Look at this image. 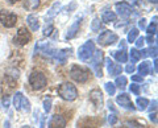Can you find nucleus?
I'll use <instances>...</instances> for the list:
<instances>
[{"mask_svg":"<svg viewBox=\"0 0 158 128\" xmlns=\"http://www.w3.org/2000/svg\"><path fill=\"white\" fill-rule=\"evenodd\" d=\"M58 95L61 96L63 100L73 102V100L77 99V96H78V90H77V87L74 86L73 83L65 82V83H62V85L58 87Z\"/></svg>","mask_w":158,"mask_h":128,"instance_id":"f257e3e1","label":"nucleus"},{"mask_svg":"<svg viewBox=\"0 0 158 128\" xmlns=\"http://www.w3.org/2000/svg\"><path fill=\"white\" fill-rule=\"evenodd\" d=\"M29 85H31L33 90L40 91L48 85V78L45 77L44 73L34 70L31 73V75H29Z\"/></svg>","mask_w":158,"mask_h":128,"instance_id":"f03ea898","label":"nucleus"},{"mask_svg":"<svg viewBox=\"0 0 158 128\" xmlns=\"http://www.w3.org/2000/svg\"><path fill=\"white\" fill-rule=\"evenodd\" d=\"M70 77L73 78L75 82L79 83H85L90 79V71L87 69L82 67V66H78V65H74L70 69Z\"/></svg>","mask_w":158,"mask_h":128,"instance_id":"7ed1b4c3","label":"nucleus"},{"mask_svg":"<svg viewBox=\"0 0 158 128\" xmlns=\"http://www.w3.org/2000/svg\"><path fill=\"white\" fill-rule=\"evenodd\" d=\"M94 52H95V44L94 41H87L86 44H83V45L79 48L78 50V58L81 60L82 62H86V61H90Z\"/></svg>","mask_w":158,"mask_h":128,"instance_id":"20e7f679","label":"nucleus"},{"mask_svg":"<svg viewBox=\"0 0 158 128\" xmlns=\"http://www.w3.org/2000/svg\"><path fill=\"white\" fill-rule=\"evenodd\" d=\"M0 23L6 28H13L17 24V15L8 9H2L0 11Z\"/></svg>","mask_w":158,"mask_h":128,"instance_id":"39448f33","label":"nucleus"},{"mask_svg":"<svg viewBox=\"0 0 158 128\" xmlns=\"http://www.w3.org/2000/svg\"><path fill=\"white\" fill-rule=\"evenodd\" d=\"M31 40H32L31 32H29L25 27H21L17 31L16 36H15V38H13V44L17 45V46H24V45H27Z\"/></svg>","mask_w":158,"mask_h":128,"instance_id":"423d86ee","label":"nucleus"},{"mask_svg":"<svg viewBox=\"0 0 158 128\" xmlns=\"http://www.w3.org/2000/svg\"><path fill=\"white\" fill-rule=\"evenodd\" d=\"M103 61V52L102 50H95L91 57V61H90V66L92 67V70L95 71L96 77H100L103 75V71H102V67H100V63Z\"/></svg>","mask_w":158,"mask_h":128,"instance_id":"0eeeda50","label":"nucleus"},{"mask_svg":"<svg viewBox=\"0 0 158 128\" xmlns=\"http://www.w3.org/2000/svg\"><path fill=\"white\" fill-rule=\"evenodd\" d=\"M118 41V37L116 33H113L112 31H106L103 32L100 36L98 37V42L100 44L103 46H108V45H112V44H115Z\"/></svg>","mask_w":158,"mask_h":128,"instance_id":"6e6552de","label":"nucleus"},{"mask_svg":"<svg viewBox=\"0 0 158 128\" xmlns=\"http://www.w3.org/2000/svg\"><path fill=\"white\" fill-rule=\"evenodd\" d=\"M116 102H117L118 106H121L123 108H125V110H129V111H135L136 110L135 106H133V103H132V100H131L129 95L125 94V92H123V94L117 95Z\"/></svg>","mask_w":158,"mask_h":128,"instance_id":"1a4fd4ad","label":"nucleus"},{"mask_svg":"<svg viewBox=\"0 0 158 128\" xmlns=\"http://www.w3.org/2000/svg\"><path fill=\"white\" fill-rule=\"evenodd\" d=\"M104 62L107 65L108 74H110L111 77H117L118 74H121V71H123L121 65H118V63H115L113 61H111V58H106Z\"/></svg>","mask_w":158,"mask_h":128,"instance_id":"9d476101","label":"nucleus"},{"mask_svg":"<svg viewBox=\"0 0 158 128\" xmlns=\"http://www.w3.org/2000/svg\"><path fill=\"white\" fill-rule=\"evenodd\" d=\"M116 11L118 13L120 17H129L132 15V7L131 4H128L125 2H121V3H116Z\"/></svg>","mask_w":158,"mask_h":128,"instance_id":"9b49d317","label":"nucleus"},{"mask_svg":"<svg viewBox=\"0 0 158 128\" xmlns=\"http://www.w3.org/2000/svg\"><path fill=\"white\" fill-rule=\"evenodd\" d=\"M49 128H66V119L62 115H53L49 120Z\"/></svg>","mask_w":158,"mask_h":128,"instance_id":"f8f14e48","label":"nucleus"},{"mask_svg":"<svg viewBox=\"0 0 158 128\" xmlns=\"http://www.w3.org/2000/svg\"><path fill=\"white\" fill-rule=\"evenodd\" d=\"M90 100L94 103V106L98 108H102L103 106V94L99 88H94L90 92Z\"/></svg>","mask_w":158,"mask_h":128,"instance_id":"ddd939ff","label":"nucleus"},{"mask_svg":"<svg viewBox=\"0 0 158 128\" xmlns=\"http://www.w3.org/2000/svg\"><path fill=\"white\" fill-rule=\"evenodd\" d=\"M48 2L49 0H24V8L28 11H34V9L41 8Z\"/></svg>","mask_w":158,"mask_h":128,"instance_id":"4468645a","label":"nucleus"},{"mask_svg":"<svg viewBox=\"0 0 158 128\" xmlns=\"http://www.w3.org/2000/svg\"><path fill=\"white\" fill-rule=\"evenodd\" d=\"M15 87H16V81H15V78H12V77H7L2 83V88L6 95L9 94V92H12L15 90Z\"/></svg>","mask_w":158,"mask_h":128,"instance_id":"2eb2a0df","label":"nucleus"},{"mask_svg":"<svg viewBox=\"0 0 158 128\" xmlns=\"http://www.w3.org/2000/svg\"><path fill=\"white\" fill-rule=\"evenodd\" d=\"M78 128H98V122L92 117H83L78 122Z\"/></svg>","mask_w":158,"mask_h":128,"instance_id":"dca6fc26","label":"nucleus"},{"mask_svg":"<svg viewBox=\"0 0 158 128\" xmlns=\"http://www.w3.org/2000/svg\"><path fill=\"white\" fill-rule=\"evenodd\" d=\"M111 56L115 58L117 62L125 63V62L128 61V54L125 53L124 49H120V50H113V52H111Z\"/></svg>","mask_w":158,"mask_h":128,"instance_id":"f3484780","label":"nucleus"},{"mask_svg":"<svg viewBox=\"0 0 158 128\" xmlns=\"http://www.w3.org/2000/svg\"><path fill=\"white\" fill-rule=\"evenodd\" d=\"M79 27H81V19L77 20L75 23L73 24V25L67 29V34H66V40H71L77 36V33L79 32Z\"/></svg>","mask_w":158,"mask_h":128,"instance_id":"a211bd4d","label":"nucleus"},{"mask_svg":"<svg viewBox=\"0 0 158 128\" xmlns=\"http://www.w3.org/2000/svg\"><path fill=\"white\" fill-rule=\"evenodd\" d=\"M70 52H71V49H62V50H59V52H56L54 57H56V60L59 63H66L67 54H70Z\"/></svg>","mask_w":158,"mask_h":128,"instance_id":"6ab92c4d","label":"nucleus"},{"mask_svg":"<svg viewBox=\"0 0 158 128\" xmlns=\"http://www.w3.org/2000/svg\"><path fill=\"white\" fill-rule=\"evenodd\" d=\"M27 23H28V25L31 27V29H32L33 32L38 31V28H40V23H38L37 16H34V15H29V16L27 17Z\"/></svg>","mask_w":158,"mask_h":128,"instance_id":"aec40b11","label":"nucleus"},{"mask_svg":"<svg viewBox=\"0 0 158 128\" xmlns=\"http://www.w3.org/2000/svg\"><path fill=\"white\" fill-rule=\"evenodd\" d=\"M150 69H152V63L149 61H144L138 66V73L141 74V77H145L150 73Z\"/></svg>","mask_w":158,"mask_h":128,"instance_id":"412c9836","label":"nucleus"},{"mask_svg":"<svg viewBox=\"0 0 158 128\" xmlns=\"http://www.w3.org/2000/svg\"><path fill=\"white\" fill-rule=\"evenodd\" d=\"M56 52L57 50L50 45V44H46V45L41 46V53H42V56H45V57H54Z\"/></svg>","mask_w":158,"mask_h":128,"instance_id":"4be33fe9","label":"nucleus"},{"mask_svg":"<svg viewBox=\"0 0 158 128\" xmlns=\"http://www.w3.org/2000/svg\"><path fill=\"white\" fill-rule=\"evenodd\" d=\"M59 8H61V3H59V2L53 4V7L50 8V11H49L48 15H46V21L48 20H52V19L56 16V15L58 13V11H59Z\"/></svg>","mask_w":158,"mask_h":128,"instance_id":"5701e85b","label":"nucleus"},{"mask_svg":"<svg viewBox=\"0 0 158 128\" xmlns=\"http://www.w3.org/2000/svg\"><path fill=\"white\" fill-rule=\"evenodd\" d=\"M102 20L104 23H112L116 20V13L112 11H104L102 15Z\"/></svg>","mask_w":158,"mask_h":128,"instance_id":"b1692460","label":"nucleus"},{"mask_svg":"<svg viewBox=\"0 0 158 128\" xmlns=\"http://www.w3.org/2000/svg\"><path fill=\"white\" fill-rule=\"evenodd\" d=\"M23 94L21 92H16L13 96V106L16 110H21V99H23Z\"/></svg>","mask_w":158,"mask_h":128,"instance_id":"393cba45","label":"nucleus"},{"mask_svg":"<svg viewBox=\"0 0 158 128\" xmlns=\"http://www.w3.org/2000/svg\"><path fill=\"white\" fill-rule=\"evenodd\" d=\"M137 106H138V110L141 111H145L146 107L149 106V100L146 99V98H137Z\"/></svg>","mask_w":158,"mask_h":128,"instance_id":"a878e982","label":"nucleus"},{"mask_svg":"<svg viewBox=\"0 0 158 128\" xmlns=\"http://www.w3.org/2000/svg\"><path fill=\"white\" fill-rule=\"evenodd\" d=\"M137 37H138V29L132 28L129 31V33H128V42H135Z\"/></svg>","mask_w":158,"mask_h":128,"instance_id":"bb28decb","label":"nucleus"},{"mask_svg":"<svg viewBox=\"0 0 158 128\" xmlns=\"http://www.w3.org/2000/svg\"><path fill=\"white\" fill-rule=\"evenodd\" d=\"M115 86L120 87L121 90H124L125 86H127V78H125V77H123V75L117 77V78H116V81H115Z\"/></svg>","mask_w":158,"mask_h":128,"instance_id":"cd10ccee","label":"nucleus"},{"mask_svg":"<svg viewBox=\"0 0 158 128\" xmlns=\"http://www.w3.org/2000/svg\"><path fill=\"white\" fill-rule=\"evenodd\" d=\"M129 53H131V61H132V63L137 62V61L141 58V54H140V52H138L136 48H133Z\"/></svg>","mask_w":158,"mask_h":128,"instance_id":"c85d7f7f","label":"nucleus"},{"mask_svg":"<svg viewBox=\"0 0 158 128\" xmlns=\"http://www.w3.org/2000/svg\"><path fill=\"white\" fill-rule=\"evenodd\" d=\"M104 87H106L107 92H108V94H110L111 96H112V95H115V92H116V86H115V83H112V82H107L106 85H104Z\"/></svg>","mask_w":158,"mask_h":128,"instance_id":"c756f323","label":"nucleus"},{"mask_svg":"<svg viewBox=\"0 0 158 128\" xmlns=\"http://www.w3.org/2000/svg\"><path fill=\"white\" fill-rule=\"evenodd\" d=\"M21 110H24L25 112H31V102H29L25 96H23V99H21Z\"/></svg>","mask_w":158,"mask_h":128,"instance_id":"7c9ffc66","label":"nucleus"},{"mask_svg":"<svg viewBox=\"0 0 158 128\" xmlns=\"http://www.w3.org/2000/svg\"><path fill=\"white\" fill-rule=\"evenodd\" d=\"M100 27H102L100 20H99V19H94L92 23H91V31L92 32H98L99 29H100Z\"/></svg>","mask_w":158,"mask_h":128,"instance_id":"2f4dec72","label":"nucleus"},{"mask_svg":"<svg viewBox=\"0 0 158 128\" xmlns=\"http://www.w3.org/2000/svg\"><path fill=\"white\" fill-rule=\"evenodd\" d=\"M145 29H146V32L149 33V34H154V36H156V33H157V24L152 23L150 25H149V27H146Z\"/></svg>","mask_w":158,"mask_h":128,"instance_id":"473e14b6","label":"nucleus"},{"mask_svg":"<svg viewBox=\"0 0 158 128\" xmlns=\"http://www.w3.org/2000/svg\"><path fill=\"white\" fill-rule=\"evenodd\" d=\"M52 108V99L50 98H46L45 100H44V110H45V112H49Z\"/></svg>","mask_w":158,"mask_h":128,"instance_id":"72a5a7b5","label":"nucleus"},{"mask_svg":"<svg viewBox=\"0 0 158 128\" xmlns=\"http://www.w3.org/2000/svg\"><path fill=\"white\" fill-rule=\"evenodd\" d=\"M129 90H131L135 95H138V94H140V90H141V88H140V86H138V85H136V83H132V85L129 86Z\"/></svg>","mask_w":158,"mask_h":128,"instance_id":"f704fd0d","label":"nucleus"},{"mask_svg":"<svg viewBox=\"0 0 158 128\" xmlns=\"http://www.w3.org/2000/svg\"><path fill=\"white\" fill-rule=\"evenodd\" d=\"M53 32H54V27H53V24H50L49 27H46L44 29V36H50Z\"/></svg>","mask_w":158,"mask_h":128,"instance_id":"c9c22d12","label":"nucleus"},{"mask_svg":"<svg viewBox=\"0 0 158 128\" xmlns=\"http://www.w3.org/2000/svg\"><path fill=\"white\" fill-rule=\"evenodd\" d=\"M148 56H150V57H157V45L154 46H152L150 49H148Z\"/></svg>","mask_w":158,"mask_h":128,"instance_id":"e433bc0d","label":"nucleus"},{"mask_svg":"<svg viewBox=\"0 0 158 128\" xmlns=\"http://www.w3.org/2000/svg\"><path fill=\"white\" fill-rule=\"evenodd\" d=\"M136 46L137 48H142L144 46V44H145V37H138V38H136Z\"/></svg>","mask_w":158,"mask_h":128,"instance_id":"4c0bfd02","label":"nucleus"},{"mask_svg":"<svg viewBox=\"0 0 158 128\" xmlns=\"http://www.w3.org/2000/svg\"><path fill=\"white\" fill-rule=\"evenodd\" d=\"M136 70V66H135V63H129V65H128L127 67H125V71L127 73H129V74H132L133 71Z\"/></svg>","mask_w":158,"mask_h":128,"instance_id":"58836bf2","label":"nucleus"},{"mask_svg":"<svg viewBox=\"0 0 158 128\" xmlns=\"http://www.w3.org/2000/svg\"><path fill=\"white\" fill-rule=\"evenodd\" d=\"M145 41L149 44V45H153V44L156 42V40H154V34H149V36L145 38Z\"/></svg>","mask_w":158,"mask_h":128,"instance_id":"ea45409f","label":"nucleus"},{"mask_svg":"<svg viewBox=\"0 0 158 128\" xmlns=\"http://www.w3.org/2000/svg\"><path fill=\"white\" fill-rule=\"evenodd\" d=\"M146 110H149V112H153L157 110V99H154L152 102V106L150 107H146Z\"/></svg>","mask_w":158,"mask_h":128,"instance_id":"a19ab883","label":"nucleus"},{"mask_svg":"<svg viewBox=\"0 0 158 128\" xmlns=\"http://www.w3.org/2000/svg\"><path fill=\"white\" fill-rule=\"evenodd\" d=\"M138 28H140V29H145L146 28V20L144 17L138 20Z\"/></svg>","mask_w":158,"mask_h":128,"instance_id":"79ce46f5","label":"nucleus"},{"mask_svg":"<svg viewBox=\"0 0 158 128\" xmlns=\"http://www.w3.org/2000/svg\"><path fill=\"white\" fill-rule=\"evenodd\" d=\"M108 122H110V124H116V122H117V117H116V115L115 114H112V115H110V117H108Z\"/></svg>","mask_w":158,"mask_h":128,"instance_id":"37998d69","label":"nucleus"},{"mask_svg":"<svg viewBox=\"0 0 158 128\" xmlns=\"http://www.w3.org/2000/svg\"><path fill=\"white\" fill-rule=\"evenodd\" d=\"M132 81L133 82H142V77L141 75H133L132 77Z\"/></svg>","mask_w":158,"mask_h":128,"instance_id":"c03bdc74","label":"nucleus"},{"mask_svg":"<svg viewBox=\"0 0 158 128\" xmlns=\"http://www.w3.org/2000/svg\"><path fill=\"white\" fill-rule=\"evenodd\" d=\"M157 114H156V112H150V120L152 122H154V124H157Z\"/></svg>","mask_w":158,"mask_h":128,"instance_id":"a18cd8bd","label":"nucleus"},{"mask_svg":"<svg viewBox=\"0 0 158 128\" xmlns=\"http://www.w3.org/2000/svg\"><path fill=\"white\" fill-rule=\"evenodd\" d=\"M3 105H4V107H8V105H9V99H8V95H6L3 98Z\"/></svg>","mask_w":158,"mask_h":128,"instance_id":"49530a36","label":"nucleus"},{"mask_svg":"<svg viewBox=\"0 0 158 128\" xmlns=\"http://www.w3.org/2000/svg\"><path fill=\"white\" fill-rule=\"evenodd\" d=\"M138 2H140V0H125V3L132 4V6H135V4H138Z\"/></svg>","mask_w":158,"mask_h":128,"instance_id":"de8ad7c7","label":"nucleus"},{"mask_svg":"<svg viewBox=\"0 0 158 128\" xmlns=\"http://www.w3.org/2000/svg\"><path fill=\"white\" fill-rule=\"evenodd\" d=\"M140 54H141L142 58H145V57H148V50L146 49H142V52H140Z\"/></svg>","mask_w":158,"mask_h":128,"instance_id":"09e8293b","label":"nucleus"},{"mask_svg":"<svg viewBox=\"0 0 158 128\" xmlns=\"http://www.w3.org/2000/svg\"><path fill=\"white\" fill-rule=\"evenodd\" d=\"M40 128H45V117L41 119V124H40Z\"/></svg>","mask_w":158,"mask_h":128,"instance_id":"8fccbe9b","label":"nucleus"},{"mask_svg":"<svg viewBox=\"0 0 158 128\" xmlns=\"http://www.w3.org/2000/svg\"><path fill=\"white\" fill-rule=\"evenodd\" d=\"M118 46H120V49H124V50H125V41L121 40V42H120V45H118Z\"/></svg>","mask_w":158,"mask_h":128,"instance_id":"3c124183","label":"nucleus"},{"mask_svg":"<svg viewBox=\"0 0 158 128\" xmlns=\"http://www.w3.org/2000/svg\"><path fill=\"white\" fill-rule=\"evenodd\" d=\"M7 3H9V4H15V3H17V2H20V0H6Z\"/></svg>","mask_w":158,"mask_h":128,"instance_id":"603ef678","label":"nucleus"},{"mask_svg":"<svg viewBox=\"0 0 158 128\" xmlns=\"http://www.w3.org/2000/svg\"><path fill=\"white\" fill-rule=\"evenodd\" d=\"M152 23H154V24H157V16H154V17H153V20H152Z\"/></svg>","mask_w":158,"mask_h":128,"instance_id":"864d4df0","label":"nucleus"},{"mask_svg":"<svg viewBox=\"0 0 158 128\" xmlns=\"http://www.w3.org/2000/svg\"><path fill=\"white\" fill-rule=\"evenodd\" d=\"M4 127H6V128H9V122H8V120L6 122V124H4Z\"/></svg>","mask_w":158,"mask_h":128,"instance_id":"5fc2aeb1","label":"nucleus"},{"mask_svg":"<svg viewBox=\"0 0 158 128\" xmlns=\"http://www.w3.org/2000/svg\"><path fill=\"white\" fill-rule=\"evenodd\" d=\"M148 2H150V3H153V4H157L158 0H148Z\"/></svg>","mask_w":158,"mask_h":128,"instance_id":"6e6d98bb","label":"nucleus"},{"mask_svg":"<svg viewBox=\"0 0 158 128\" xmlns=\"http://www.w3.org/2000/svg\"><path fill=\"white\" fill-rule=\"evenodd\" d=\"M23 128H31V127H28V126H24Z\"/></svg>","mask_w":158,"mask_h":128,"instance_id":"4d7b16f0","label":"nucleus"}]
</instances>
